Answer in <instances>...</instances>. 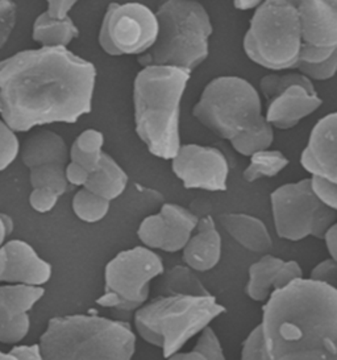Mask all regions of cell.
Instances as JSON below:
<instances>
[{
	"label": "cell",
	"mask_w": 337,
	"mask_h": 360,
	"mask_svg": "<svg viewBox=\"0 0 337 360\" xmlns=\"http://www.w3.org/2000/svg\"><path fill=\"white\" fill-rule=\"evenodd\" d=\"M32 37L42 46H65L79 37V30L67 15L62 19L52 18L48 12H42L33 22Z\"/></svg>",
	"instance_id": "24"
},
{
	"label": "cell",
	"mask_w": 337,
	"mask_h": 360,
	"mask_svg": "<svg viewBox=\"0 0 337 360\" xmlns=\"http://www.w3.org/2000/svg\"><path fill=\"white\" fill-rule=\"evenodd\" d=\"M168 359L171 360H223L225 359L224 351L221 347L220 340L215 331L209 326L203 328L199 333V338L197 340L194 349L187 352H180L174 354Z\"/></svg>",
	"instance_id": "29"
},
{
	"label": "cell",
	"mask_w": 337,
	"mask_h": 360,
	"mask_svg": "<svg viewBox=\"0 0 337 360\" xmlns=\"http://www.w3.org/2000/svg\"><path fill=\"white\" fill-rule=\"evenodd\" d=\"M20 143L16 132L0 119V172L8 168L19 156Z\"/></svg>",
	"instance_id": "32"
},
{
	"label": "cell",
	"mask_w": 337,
	"mask_h": 360,
	"mask_svg": "<svg viewBox=\"0 0 337 360\" xmlns=\"http://www.w3.org/2000/svg\"><path fill=\"white\" fill-rule=\"evenodd\" d=\"M323 105L315 86L296 85L286 87L278 96L269 101L265 119L272 127L290 129L302 119L314 114Z\"/></svg>",
	"instance_id": "18"
},
{
	"label": "cell",
	"mask_w": 337,
	"mask_h": 360,
	"mask_svg": "<svg viewBox=\"0 0 337 360\" xmlns=\"http://www.w3.org/2000/svg\"><path fill=\"white\" fill-rule=\"evenodd\" d=\"M323 239L326 242V250L331 255L332 259L337 260V226L336 222L331 224L326 229V233L323 235Z\"/></svg>",
	"instance_id": "41"
},
{
	"label": "cell",
	"mask_w": 337,
	"mask_h": 360,
	"mask_svg": "<svg viewBox=\"0 0 337 360\" xmlns=\"http://www.w3.org/2000/svg\"><path fill=\"white\" fill-rule=\"evenodd\" d=\"M105 136L96 129H86L74 140L72 148L69 149V160L82 165L88 172L98 167L103 153Z\"/></svg>",
	"instance_id": "26"
},
{
	"label": "cell",
	"mask_w": 337,
	"mask_h": 360,
	"mask_svg": "<svg viewBox=\"0 0 337 360\" xmlns=\"http://www.w3.org/2000/svg\"><path fill=\"white\" fill-rule=\"evenodd\" d=\"M223 229L248 251L267 254L273 248V240L265 223L245 212H227L219 217Z\"/></svg>",
	"instance_id": "21"
},
{
	"label": "cell",
	"mask_w": 337,
	"mask_h": 360,
	"mask_svg": "<svg viewBox=\"0 0 337 360\" xmlns=\"http://www.w3.org/2000/svg\"><path fill=\"white\" fill-rule=\"evenodd\" d=\"M303 22L299 63H323L337 52V0H291Z\"/></svg>",
	"instance_id": "13"
},
{
	"label": "cell",
	"mask_w": 337,
	"mask_h": 360,
	"mask_svg": "<svg viewBox=\"0 0 337 360\" xmlns=\"http://www.w3.org/2000/svg\"><path fill=\"white\" fill-rule=\"evenodd\" d=\"M251 164L244 170L242 177L248 182H254L263 177H275L289 165V159L282 152L275 149H261L252 153Z\"/></svg>",
	"instance_id": "27"
},
{
	"label": "cell",
	"mask_w": 337,
	"mask_h": 360,
	"mask_svg": "<svg viewBox=\"0 0 337 360\" xmlns=\"http://www.w3.org/2000/svg\"><path fill=\"white\" fill-rule=\"evenodd\" d=\"M300 164L311 176L326 177L337 182V114L331 112L316 123Z\"/></svg>",
	"instance_id": "17"
},
{
	"label": "cell",
	"mask_w": 337,
	"mask_h": 360,
	"mask_svg": "<svg viewBox=\"0 0 337 360\" xmlns=\"http://www.w3.org/2000/svg\"><path fill=\"white\" fill-rule=\"evenodd\" d=\"M312 85V81L307 78L302 73H284V75H267L260 81V90L265 96V99L269 102L274 96H278L281 91H284L289 86Z\"/></svg>",
	"instance_id": "31"
},
{
	"label": "cell",
	"mask_w": 337,
	"mask_h": 360,
	"mask_svg": "<svg viewBox=\"0 0 337 360\" xmlns=\"http://www.w3.org/2000/svg\"><path fill=\"white\" fill-rule=\"evenodd\" d=\"M12 359H31L41 360V349L40 345H32V346H15L8 352Z\"/></svg>",
	"instance_id": "40"
},
{
	"label": "cell",
	"mask_w": 337,
	"mask_h": 360,
	"mask_svg": "<svg viewBox=\"0 0 337 360\" xmlns=\"http://www.w3.org/2000/svg\"><path fill=\"white\" fill-rule=\"evenodd\" d=\"M52 277V265L31 244L10 240L0 247V283L41 286Z\"/></svg>",
	"instance_id": "16"
},
{
	"label": "cell",
	"mask_w": 337,
	"mask_h": 360,
	"mask_svg": "<svg viewBox=\"0 0 337 360\" xmlns=\"http://www.w3.org/2000/svg\"><path fill=\"white\" fill-rule=\"evenodd\" d=\"M45 295L42 286H0V342L15 345L27 337L31 328L29 310Z\"/></svg>",
	"instance_id": "15"
},
{
	"label": "cell",
	"mask_w": 337,
	"mask_h": 360,
	"mask_svg": "<svg viewBox=\"0 0 337 360\" xmlns=\"http://www.w3.org/2000/svg\"><path fill=\"white\" fill-rule=\"evenodd\" d=\"M191 73L178 66L147 65L135 78L136 134L159 159H173L180 147V102Z\"/></svg>",
	"instance_id": "3"
},
{
	"label": "cell",
	"mask_w": 337,
	"mask_h": 360,
	"mask_svg": "<svg viewBox=\"0 0 337 360\" xmlns=\"http://www.w3.org/2000/svg\"><path fill=\"white\" fill-rule=\"evenodd\" d=\"M164 277L157 290L159 296H210L211 293L203 285L199 277L187 265H176L168 272L164 271Z\"/></svg>",
	"instance_id": "25"
},
{
	"label": "cell",
	"mask_w": 337,
	"mask_h": 360,
	"mask_svg": "<svg viewBox=\"0 0 337 360\" xmlns=\"http://www.w3.org/2000/svg\"><path fill=\"white\" fill-rule=\"evenodd\" d=\"M242 46L248 58L265 69H296L305 40L303 22L294 3L265 0L253 13Z\"/></svg>",
	"instance_id": "7"
},
{
	"label": "cell",
	"mask_w": 337,
	"mask_h": 360,
	"mask_svg": "<svg viewBox=\"0 0 337 360\" xmlns=\"http://www.w3.org/2000/svg\"><path fill=\"white\" fill-rule=\"evenodd\" d=\"M296 69L299 73L305 75L311 81H326L331 79L336 75L337 70V52L328 57L323 63L316 64H307V63H299L296 65Z\"/></svg>",
	"instance_id": "33"
},
{
	"label": "cell",
	"mask_w": 337,
	"mask_h": 360,
	"mask_svg": "<svg viewBox=\"0 0 337 360\" xmlns=\"http://www.w3.org/2000/svg\"><path fill=\"white\" fill-rule=\"evenodd\" d=\"M156 12L137 1L111 3L99 31V45L110 56H141L156 41Z\"/></svg>",
	"instance_id": "11"
},
{
	"label": "cell",
	"mask_w": 337,
	"mask_h": 360,
	"mask_svg": "<svg viewBox=\"0 0 337 360\" xmlns=\"http://www.w3.org/2000/svg\"><path fill=\"white\" fill-rule=\"evenodd\" d=\"M260 325L269 359H336V286L295 278L267 297Z\"/></svg>",
	"instance_id": "2"
},
{
	"label": "cell",
	"mask_w": 337,
	"mask_h": 360,
	"mask_svg": "<svg viewBox=\"0 0 337 360\" xmlns=\"http://www.w3.org/2000/svg\"><path fill=\"white\" fill-rule=\"evenodd\" d=\"M265 0H233V6L240 11H251L256 10Z\"/></svg>",
	"instance_id": "43"
},
{
	"label": "cell",
	"mask_w": 337,
	"mask_h": 360,
	"mask_svg": "<svg viewBox=\"0 0 337 360\" xmlns=\"http://www.w3.org/2000/svg\"><path fill=\"white\" fill-rule=\"evenodd\" d=\"M39 345L42 359H131L136 334L124 321L74 314L52 318Z\"/></svg>",
	"instance_id": "4"
},
{
	"label": "cell",
	"mask_w": 337,
	"mask_h": 360,
	"mask_svg": "<svg viewBox=\"0 0 337 360\" xmlns=\"http://www.w3.org/2000/svg\"><path fill=\"white\" fill-rule=\"evenodd\" d=\"M311 280L326 283L329 285H337V260L335 259H326L320 262L315 268L311 271Z\"/></svg>",
	"instance_id": "37"
},
{
	"label": "cell",
	"mask_w": 337,
	"mask_h": 360,
	"mask_svg": "<svg viewBox=\"0 0 337 360\" xmlns=\"http://www.w3.org/2000/svg\"><path fill=\"white\" fill-rule=\"evenodd\" d=\"M65 173H66V180H67V182H69L70 185H74V186H84V184H86V181L88 179V173H90V172L87 169H84L82 165L70 161V162L66 164Z\"/></svg>",
	"instance_id": "38"
},
{
	"label": "cell",
	"mask_w": 337,
	"mask_h": 360,
	"mask_svg": "<svg viewBox=\"0 0 337 360\" xmlns=\"http://www.w3.org/2000/svg\"><path fill=\"white\" fill-rule=\"evenodd\" d=\"M110 205L111 201L96 195L86 188L77 191L72 203L74 214L86 223L100 222L110 212Z\"/></svg>",
	"instance_id": "28"
},
{
	"label": "cell",
	"mask_w": 337,
	"mask_h": 360,
	"mask_svg": "<svg viewBox=\"0 0 337 360\" xmlns=\"http://www.w3.org/2000/svg\"><path fill=\"white\" fill-rule=\"evenodd\" d=\"M158 36L138 64L170 65L192 72L210 54V15L197 0H166L156 12Z\"/></svg>",
	"instance_id": "5"
},
{
	"label": "cell",
	"mask_w": 337,
	"mask_h": 360,
	"mask_svg": "<svg viewBox=\"0 0 337 360\" xmlns=\"http://www.w3.org/2000/svg\"><path fill=\"white\" fill-rule=\"evenodd\" d=\"M199 218L176 203H165L158 214L147 217L137 230V236L150 250L176 254L183 250Z\"/></svg>",
	"instance_id": "14"
},
{
	"label": "cell",
	"mask_w": 337,
	"mask_h": 360,
	"mask_svg": "<svg viewBox=\"0 0 337 360\" xmlns=\"http://www.w3.org/2000/svg\"><path fill=\"white\" fill-rule=\"evenodd\" d=\"M248 275L246 295L253 301L263 302L275 289L284 288L295 278L303 277V272L295 260L284 262L273 255L266 254L249 266Z\"/></svg>",
	"instance_id": "19"
},
{
	"label": "cell",
	"mask_w": 337,
	"mask_h": 360,
	"mask_svg": "<svg viewBox=\"0 0 337 360\" xmlns=\"http://www.w3.org/2000/svg\"><path fill=\"white\" fill-rule=\"evenodd\" d=\"M165 271L159 255L147 247L121 251L105 269V293L96 300L116 313H131L149 298L150 283Z\"/></svg>",
	"instance_id": "9"
},
{
	"label": "cell",
	"mask_w": 337,
	"mask_h": 360,
	"mask_svg": "<svg viewBox=\"0 0 337 360\" xmlns=\"http://www.w3.org/2000/svg\"><path fill=\"white\" fill-rule=\"evenodd\" d=\"M96 68L65 46H41L0 61V115L15 132L75 123L91 112Z\"/></svg>",
	"instance_id": "1"
},
{
	"label": "cell",
	"mask_w": 337,
	"mask_h": 360,
	"mask_svg": "<svg viewBox=\"0 0 337 360\" xmlns=\"http://www.w3.org/2000/svg\"><path fill=\"white\" fill-rule=\"evenodd\" d=\"M310 185L311 191L319 201L323 202L328 207L337 210V182L328 180L326 177L312 176L310 179Z\"/></svg>",
	"instance_id": "35"
},
{
	"label": "cell",
	"mask_w": 337,
	"mask_h": 360,
	"mask_svg": "<svg viewBox=\"0 0 337 360\" xmlns=\"http://www.w3.org/2000/svg\"><path fill=\"white\" fill-rule=\"evenodd\" d=\"M16 24V3L0 0V49L7 44Z\"/></svg>",
	"instance_id": "36"
},
{
	"label": "cell",
	"mask_w": 337,
	"mask_h": 360,
	"mask_svg": "<svg viewBox=\"0 0 337 360\" xmlns=\"http://www.w3.org/2000/svg\"><path fill=\"white\" fill-rule=\"evenodd\" d=\"M275 231L281 239L299 242L308 236L323 239L336 222V210L316 198L310 179L286 184L270 195Z\"/></svg>",
	"instance_id": "10"
},
{
	"label": "cell",
	"mask_w": 337,
	"mask_h": 360,
	"mask_svg": "<svg viewBox=\"0 0 337 360\" xmlns=\"http://www.w3.org/2000/svg\"><path fill=\"white\" fill-rule=\"evenodd\" d=\"M79 0H46L48 3V10L46 12L55 19H62L65 16L69 15L74 6Z\"/></svg>",
	"instance_id": "39"
},
{
	"label": "cell",
	"mask_w": 337,
	"mask_h": 360,
	"mask_svg": "<svg viewBox=\"0 0 337 360\" xmlns=\"http://www.w3.org/2000/svg\"><path fill=\"white\" fill-rule=\"evenodd\" d=\"M0 359L12 360V358H11V355L8 352H3V351H0Z\"/></svg>",
	"instance_id": "44"
},
{
	"label": "cell",
	"mask_w": 337,
	"mask_h": 360,
	"mask_svg": "<svg viewBox=\"0 0 337 360\" xmlns=\"http://www.w3.org/2000/svg\"><path fill=\"white\" fill-rule=\"evenodd\" d=\"M183 247V262L197 272H207L219 264L221 259V235L211 215L203 217Z\"/></svg>",
	"instance_id": "20"
},
{
	"label": "cell",
	"mask_w": 337,
	"mask_h": 360,
	"mask_svg": "<svg viewBox=\"0 0 337 360\" xmlns=\"http://www.w3.org/2000/svg\"><path fill=\"white\" fill-rule=\"evenodd\" d=\"M171 169L186 189L227 191L230 164L218 148L180 144L177 155L171 159Z\"/></svg>",
	"instance_id": "12"
},
{
	"label": "cell",
	"mask_w": 337,
	"mask_h": 360,
	"mask_svg": "<svg viewBox=\"0 0 337 360\" xmlns=\"http://www.w3.org/2000/svg\"><path fill=\"white\" fill-rule=\"evenodd\" d=\"M21 161L29 169L44 162H69V148L62 136L49 129H40L32 134L20 147Z\"/></svg>",
	"instance_id": "22"
},
{
	"label": "cell",
	"mask_w": 337,
	"mask_h": 360,
	"mask_svg": "<svg viewBox=\"0 0 337 360\" xmlns=\"http://www.w3.org/2000/svg\"><path fill=\"white\" fill-rule=\"evenodd\" d=\"M242 359L269 360L261 325L253 328L251 334L248 335V338L244 340L242 349Z\"/></svg>",
	"instance_id": "34"
},
{
	"label": "cell",
	"mask_w": 337,
	"mask_h": 360,
	"mask_svg": "<svg viewBox=\"0 0 337 360\" xmlns=\"http://www.w3.org/2000/svg\"><path fill=\"white\" fill-rule=\"evenodd\" d=\"M128 185V174L116 160L103 152L98 167L88 173V179L84 188L93 191L96 195L114 201L119 198Z\"/></svg>",
	"instance_id": "23"
},
{
	"label": "cell",
	"mask_w": 337,
	"mask_h": 360,
	"mask_svg": "<svg viewBox=\"0 0 337 360\" xmlns=\"http://www.w3.org/2000/svg\"><path fill=\"white\" fill-rule=\"evenodd\" d=\"M13 231V221L7 214L0 212V247Z\"/></svg>",
	"instance_id": "42"
},
{
	"label": "cell",
	"mask_w": 337,
	"mask_h": 360,
	"mask_svg": "<svg viewBox=\"0 0 337 360\" xmlns=\"http://www.w3.org/2000/svg\"><path fill=\"white\" fill-rule=\"evenodd\" d=\"M135 311L133 319L140 338L162 349L164 358L168 359L225 313V307L212 295H179L158 296Z\"/></svg>",
	"instance_id": "6"
},
{
	"label": "cell",
	"mask_w": 337,
	"mask_h": 360,
	"mask_svg": "<svg viewBox=\"0 0 337 360\" xmlns=\"http://www.w3.org/2000/svg\"><path fill=\"white\" fill-rule=\"evenodd\" d=\"M274 141V129L267 122L251 128L231 140L232 147L242 156H251L261 149L270 148Z\"/></svg>",
	"instance_id": "30"
},
{
	"label": "cell",
	"mask_w": 337,
	"mask_h": 360,
	"mask_svg": "<svg viewBox=\"0 0 337 360\" xmlns=\"http://www.w3.org/2000/svg\"><path fill=\"white\" fill-rule=\"evenodd\" d=\"M192 115L204 127L230 140L266 123L257 89L242 77L224 75L204 87Z\"/></svg>",
	"instance_id": "8"
}]
</instances>
